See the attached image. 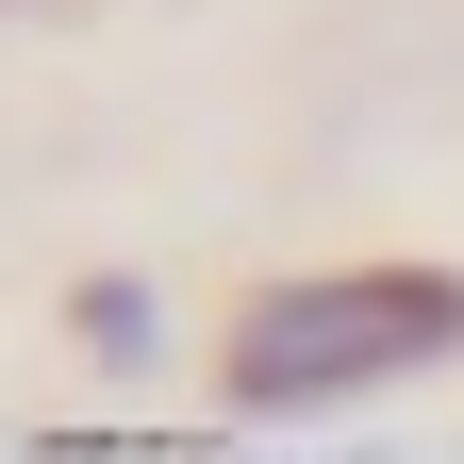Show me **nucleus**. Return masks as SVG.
<instances>
[{"label": "nucleus", "mask_w": 464, "mask_h": 464, "mask_svg": "<svg viewBox=\"0 0 464 464\" xmlns=\"http://www.w3.org/2000/svg\"><path fill=\"white\" fill-rule=\"evenodd\" d=\"M67 348H83L100 382H150V365H166V315H150V282H133V266L67 282Z\"/></svg>", "instance_id": "2"}, {"label": "nucleus", "mask_w": 464, "mask_h": 464, "mask_svg": "<svg viewBox=\"0 0 464 464\" xmlns=\"http://www.w3.org/2000/svg\"><path fill=\"white\" fill-rule=\"evenodd\" d=\"M431 365H464V266H315L232 315L216 398L249 431H282V415H348V398L431 382Z\"/></svg>", "instance_id": "1"}]
</instances>
